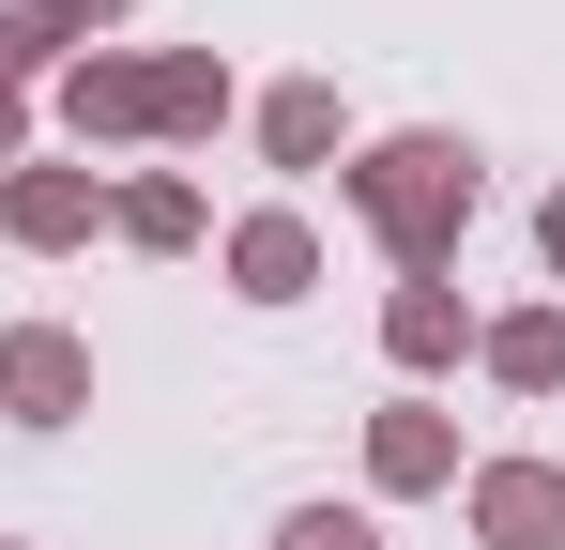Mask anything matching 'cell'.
<instances>
[{"mask_svg": "<svg viewBox=\"0 0 565 550\" xmlns=\"http://www.w3.org/2000/svg\"><path fill=\"white\" fill-rule=\"evenodd\" d=\"M367 474H382V489H444V474H459V429L397 398V413H382V429H367Z\"/></svg>", "mask_w": 565, "mask_h": 550, "instance_id": "5b68a950", "label": "cell"}, {"mask_svg": "<svg viewBox=\"0 0 565 550\" xmlns=\"http://www.w3.org/2000/svg\"><path fill=\"white\" fill-rule=\"evenodd\" d=\"M535 245H551V275H565V199H551V214H535Z\"/></svg>", "mask_w": 565, "mask_h": 550, "instance_id": "2e32d148", "label": "cell"}, {"mask_svg": "<svg viewBox=\"0 0 565 550\" xmlns=\"http://www.w3.org/2000/svg\"><path fill=\"white\" fill-rule=\"evenodd\" d=\"M15 138H31V107H15V77H0V169H15Z\"/></svg>", "mask_w": 565, "mask_h": 550, "instance_id": "9a60e30c", "label": "cell"}, {"mask_svg": "<svg viewBox=\"0 0 565 550\" xmlns=\"http://www.w3.org/2000/svg\"><path fill=\"white\" fill-rule=\"evenodd\" d=\"M352 214L397 245V275H444V245H459V214H473V154L459 138H382L367 169H352Z\"/></svg>", "mask_w": 565, "mask_h": 550, "instance_id": "6da1fadb", "label": "cell"}, {"mask_svg": "<svg viewBox=\"0 0 565 550\" xmlns=\"http://www.w3.org/2000/svg\"><path fill=\"white\" fill-rule=\"evenodd\" d=\"M62 107H77V138H122V123H153V62H77Z\"/></svg>", "mask_w": 565, "mask_h": 550, "instance_id": "52a82bcc", "label": "cell"}, {"mask_svg": "<svg viewBox=\"0 0 565 550\" xmlns=\"http://www.w3.org/2000/svg\"><path fill=\"white\" fill-rule=\"evenodd\" d=\"M276 550H382L352 505H306V520H276Z\"/></svg>", "mask_w": 565, "mask_h": 550, "instance_id": "4fadbf2b", "label": "cell"}, {"mask_svg": "<svg viewBox=\"0 0 565 550\" xmlns=\"http://www.w3.org/2000/svg\"><path fill=\"white\" fill-rule=\"evenodd\" d=\"M214 107H230L214 62H153V123H214Z\"/></svg>", "mask_w": 565, "mask_h": 550, "instance_id": "8fae6325", "label": "cell"}, {"mask_svg": "<svg viewBox=\"0 0 565 550\" xmlns=\"http://www.w3.org/2000/svg\"><path fill=\"white\" fill-rule=\"evenodd\" d=\"M260 138H276L290 169H321V154H337V92L306 77V92H276V107H260Z\"/></svg>", "mask_w": 565, "mask_h": 550, "instance_id": "30bf717a", "label": "cell"}, {"mask_svg": "<svg viewBox=\"0 0 565 550\" xmlns=\"http://www.w3.org/2000/svg\"><path fill=\"white\" fill-rule=\"evenodd\" d=\"M0 230H15V245H77V230H93V169H15L0 183Z\"/></svg>", "mask_w": 565, "mask_h": 550, "instance_id": "277c9868", "label": "cell"}, {"mask_svg": "<svg viewBox=\"0 0 565 550\" xmlns=\"http://www.w3.org/2000/svg\"><path fill=\"white\" fill-rule=\"evenodd\" d=\"M230 275H245L260 306H290V290L321 275V245H306V214H245V230H230Z\"/></svg>", "mask_w": 565, "mask_h": 550, "instance_id": "8992f818", "label": "cell"}, {"mask_svg": "<svg viewBox=\"0 0 565 550\" xmlns=\"http://www.w3.org/2000/svg\"><path fill=\"white\" fill-rule=\"evenodd\" d=\"M0 398H15V413H31V429H62V413H77V398H93V352H77V337H46V321H31V337H0Z\"/></svg>", "mask_w": 565, "mask_h": 550, "instance_id": "3957f363", "label": "cell"}, {"mask_svg": "<svg viewBox=\"0 0 565 550\" xmlns=\"http://www.w3.org/2000/svg\"><path fill=\"white\" fill-rule=\"evenodd\" d=\"M93 15H122V0H31V46H77Z\"/></svg>", "mask_w": 565, "mask_h": 550, "instance_id": "5bb4252c", "label": "cell"}, {"mask_svg": "<svg viewBox=\"0 0 565 550\" xmlns=\"http://www.w3.org/2000/svg\"><path fill=\"white\" fill-rule=\"evenodd\" d=\"M382 337H397V367H444V352H459V290H428V275H413V290L382 306Z\"/></svg>", "mask_w": 565, "mask_h": 550, "instance_id": "ba28073f", "label": "cell"}, {"mask_svg": "<svg viewBox=\"0 0 565 550\" xmlns=\"http://www.w3.org/2000/svg\"><path fill=\"white\" fill-rule=\"evenodd\" d=\"M489 367H504L520 398H551V382H565V306H535V321H504V337H489Z\"/></svg>", "mask_w": 565, "mask_h": 550, "instance_id": "9c48e42d", "label": "cell"}, {"mask_svg": "<svg viewBox=\"0 0 565 550\" xmlns=\"http://www.w3.org/2000/svg\"><path fill=\"white\" fill-rule=\"evenodd\" d=\"M473 536L489 550H565V474L551 458H489L473 474Z\"/></svg>", "mask_w": 565, "mask_h": 550, "instance_id": "7a4b0ae2", "label": "cell"}, {"mask_svg": "<svg viewBox=\"0 0 565 550\" xmlns=\"http://www.w3.org/2000/svg\"><path fill=\"white\" fill-rule=\"evenodd\" d=\"M122 230H138V245H184L199 199H184V183H138V199H122Z\"/></svg>", "mask_w": 565, "mask_h": 550, "instance_id": "7c38bea8", "label": "cell"}]
</instances>
